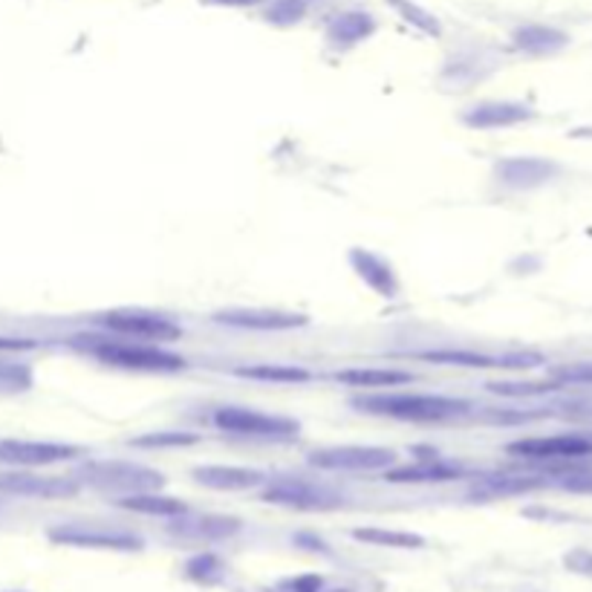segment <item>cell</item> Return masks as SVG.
<instances>
[{
	"mask_svg": "<svg viewBox=\"0 0 592 592\" xmlns=\"http://www.w3.org/2000/svg\"><path fill=\"white\" fill-rule=\"evenodd\" d=\"M563 486L570 488V492H578V494H592V474H586V477L567 480Z\"/></svg>",
	"mask_w": 592,
	"mask_h": 592,
	"instance_id": "cell-32",
	"label": "cell"
},
{
	"mask_svg": "<svg viewBox=\"0 0 592 592\" xmlns=\"http://www.w3.org/2000/svg\"><path fill=\"white\" fill-rule=\"evenodd\" d=\"M376 32V21L367 12H344V15H335L327 26V41L333 46H356L362 41H367Z\"/></svg>",
	"mask_w": 592,
	"mask_h": 592,
	"instance_id": "cell-19",
	"label": "cell"
},
{
	"mask_svg": "<svg viewBox=\"0 0 592 592\" xmlns=\"http://www.w3.org/2000/svg\"><path fill=\"white\" fill-rule=\"evenodd\" d=\"M105 330L122 338H133V342H151V344H168L176 342L183 335V327L171 321L168 315L151 310H110L101 312L96 319Z\"/></svg>",
	"mask_w": 592,
	"mask_h": 592,
	"instance_id": "cell-5",
	"label": "cell"
},
{
	"mask_svg": "<svg viewBox=\"0 0 592 592\" xmlns=\"http://www.w3.org/2000/svg\"><path fill=\"white\" fill-rule=\"evenodd\" d=\"M214 426L235 437H251V440H289L298 433L295 419L278 417V413H263L258 408H244V405H226L214 410Z\"/></svg>",
	"mask_w": 592,
	"mask_h": 592,
	"instance_id": "cell-4",
	"label": "cell"
},
{
	"mask_svg": "<svg viewBox=\"0 0 592 592\" xmlns=\"http://www.w3.org/2000/svg\"><path fill=\"white\" fill-rule=\"evenodd\" d=\"M237 529H240V520H235V517H214V515L200 517L197 524L176 526V531L191 535V538H228V535H235Z\"/></svg>",
	"mask_w": 592,
	"mask_h": 592,
	"instance_id": "cell-25",
	"label": "cell"
},
{
	"mask_svg": "<svg viewBox=\"0 0 592 592\" xmlns=\"http://www.w3.org/2000/svg\"><path fill=\"white\" fill-rule=\"evenodd\" d=\"M417 358L431 362V365L445 367H474V370H529L540 365V356L531 353H509V356H488V353H474V349H428L417 353Z\"/></svg>",
	"mask_w": 592,
	"mask_h": 592,
	"instance_id": "cell-11",
	"label": "cell"
},
{
	"mask_svg": "<svg viewBox=\"0 0 592 592\" xmlns=\"http://www.w3.org/2000/svg\"><path fill=\"white\" fill-rule=\"evenodd\" d=\"M310 465L321 471H385L396 465V451L376 445H335L312 451Z\"/></svg>",
	"mask_w": 592,
	"mask_h": 592,
	"instance_id": "cell-7",
	"label": "cell"
},
{
	"mask_svg": "<svg viewBox=\"0 0 592 592\" xmlns=\"http://www.w3.org/2000/svg\"><path fill=\"white\" fill-rule=\"evenodd\" d=\"M35 347L32 342H23V338H0V349H30Z\"/></svg>",
	"mask_w": 592,
	"mask_h": 592,
	"instance_id": "cell-34",
	"label": "cell"
},
{
	"mask_svg": "<svg viewBox=\"0 0 592 592\" xmlns=\"http://www.w3.org/2000/svg\"><path fill=\"white\" fill-rule=\"evenodd\" d=\"M552 174V162L538 160V157H515V160H506L497 168L500 183L512 185V189H535V185L547 183Z\"/></svg>",
	"mask_w": 592,
	"mask_h": 592,
	"instance_id": "cell-17",
	"label": "cell"
},
{
	"mask_svg": "<svg viewBox=\"0 0 592 592\" xmlns=\"http://www.w3.org/2000/svg\"><path fill=\"white\" fill-rule=\"evenodd\" d=\"M353 408L373 417L405 419V422H440V419L463 417L471 405L465 399L437 394H370L353 399Z\"/></svg>",
	"mask_w": 592,
	"mask_h": 592,
	"instance_id": "cell-1",
	"label": "cell"
},
{
	"mask_svg": "<svg viewBox=\"0 0 592 592\" xmlns=\"http://www.w3.org/2000/svg\"><path fill=\"white\" fill-rule=\"evenodd\" d=\"M84 483L99 492L119 494V497H128V494H144V492H160L165 486V477L162 471L148 469L142 463H130V460H90L84 465L82 474Z\"/></svg>",
	"mask_w": 592,
	"mask_h": 592,
	"instance_id": "cell-3",
	"label": "cell"
},
{
	"mask_svg": "<svg viewBox=\"0 0 592 592\" xmlns=\"http://www.w3.org/2000/svg\"><path fill=\"white\" fill-rule=\"evenodd\" d=\"M567 35L561 30L543 26V23H529L515 32V46L529 55H549L567 46Z\"/></svg>",
	"mask_w": 592,
	"mask_h": 592,
	"instance_id": "cell-20",
	"label": "cell"
},
{
	"mask_svg": "<svg viewBox=\"0 0 592 592\" xmlns=\"http://www.w3.org/2000/svg\"><path fill=\"white\" fill-rule=\"evenodd\" d=\"M335 381H344L349 388H399L410 385L413 376L405 370H388V367H367V370H338Z\"/></svg>",
	"mask_w": 592,
	"mask_h": 592,
	"instance_id": "cell-21",
	"label": "cell"
},
{
	"mask_svg": "<svg viewBox=\"0 0 592 592\" xmlns=\"http://www.w3.org/2000/svg\"><path fill=\"white\" fill-rule=\"evenodd\" d=\"M463 471L456 465L442 463V460H428V463H413V465H390L385 469V480L388 483H449L456 480Z\"/></svg>",
	"mask_w": 592,
	"mask_h": 592,
	"instance_id": "cell-18",
	"label": "cell"
},
{
	"mask_svg": "<svg viewBox=\"0 0 592 592\" xmlns=\"http://www.w3.org/2000/svg\"><path fill=\"white\" fill-rule=\"evenodd\" d=\"M394 7L402 12V18L408 23H417L419 30L428 32V35H440V23H437V18L428 15L426 9H419L417 3H410V0H394Z\"/></svg>",
	"mask_w": 592,
	"mask_h": 592,
	"instance_id": "cell-28",
	"label": "cell"
},
{
	"mask_svg": "<svg viewBox=\"0 0 592 592\" xmlns=\"http://www.w3.org/2000/svg\"><path fill=\"white\" fill-rule=\"evenodd\" d=\"M353 538L373 547H390V549H419L426 547V538H419L413 531L399 529H381V526H365V529H353Z\"/></svg>",
	"mask_w": 592,
	"mask_h": 592,
	"instance_id": "cell-23",
	"label": "cell"
},
{
	"mask_svg": "<svg viewBox=\"0 0 592 592\" xmlns=\"http://www.w3.org/2000/svg\"><path fill=\"white\" fill-rule=\"evenodd\" d=\"M200 486L212 492H246L260 483H266V474L258 469H244V465H197L191 471Z\"/></svg>",
	"mask_w": 592,
	"mask_h": 592,
	"instance_id": "cell-14",
	"label": "cell"
},
{
	"mask_svg": "<svg viewBox=\"0 0 592 592\" xmlns=\"http://www.w3.org/2000/svg\"><path fill=\"white\" fill-rule=\"evenodd\" d=\"M32 388V370L21 362L0 358V394H23Z\"/></svg>",
	"mask_w": 592,
	"mask_h": 592,
	"instance_id": "cell-26",
	"label": "cell"
},
{
	"mask_svg": "<svg viewBox=\"0 0 592 592\" xmlns=\"http://www.w3.org/2000/svg\"><path fill=\"white\" fill-rule=\"evenodd\" d=\"M78 480L50 477V474H32L30 469H18L0 474V492L12 497H35V500H64L76 497Z\"/></svg>",
	"mask_w": 592,
	"mask_h": 592,
	"instance_id": "cell-10",
	"label": "cell"
},
{
	"mask_svg": "<svg viewBox=\"0 0 592 592\" xmlns=\"http://www.w3.org/2000/svg\"><path fill=\"white\" fill-rule=\"evenodd\" d=\"M191 442H197V437H191V433H153V437L133 440V445H139V449H160V445H191Z\"/></svg>",
	"mask_w": 592,
	"mask_h": 592,
	"instance_id": "cell-30",
	"label": "cell"
},
{
	"mask_svg": "<svg viewBox=\"0 0 592 592\" xmlns=\"http://www.w3.org/2000/svg\"><path fill=\"white\" fill-rule=\"evenodd\" d=\"M214 324L235 330H260V333H278V330L304 327L306 315L283 310H223L214 315Z\"/></svg>",
	"mask_w": 592,
	"mask_h": 592,
	"instance_id": "cell-13",
	"label": "cell"
},
{
	"mask_svg": "<svg viewBox=\"0 0 592 592\" xmlns=\"http://www.w3.org/2000/svg\"><path fill=\"white\" fill-rule=\"evenodd\" d=\"M263 500L298 512H330L344 506L342 494L310 480H275L266 486Z\"/></svg>",
	"mask_w": 592,
	"mask_h": 592,
	"instance_id": "cell-6",
	"label": "cell"
},
{
	"mask_svg": "<svg viewBox=\"0 0 592 592\" xmlns=\"http://www.w3.org/2000/svg\"><path fill=\"white\" fill-rule=\"evenodd\" d=\"M119 506L128 512H137V515H157V517H183L189 512L183 500L176 497H165V494L144 492V494H128V497H119Z\"/></svg>",
	"mask_w": 592,
	"mask_h": 592,
	"instance_id": "cell-22",
	"label": "cell"
},
{
	"mask_svg": "<svg viewBox=\"0 0 592 592\" xmlns=\"http://www.w3.org/2000/svg\"><path fill=\"white\" fill-rule=\"evenodd\" d=\"M208 7H232V9H244V7H258L263 0H203Z\"/></svg>",
	"mask_w": 592,
	"mask_h": 592,
	"instance_id": "cell-33",
	"label": "cell"
},
{
	"mask_svg": "<svg viewBox=\"0 0 592 592\" xmlns=\"http://www.w3.org/2000/svg\"><path fill=\"white\" fill-rule=\"evenodd\" d=\"M349 263L358 272V278L373 289V292H379L381 298H396L399 292V281H396L394 266L388 263L379 255H373L367 249H353L349 251Z\"/></svg>",
	"mask_w": 592,
	"mask_h": 592,
	"instance_id": "cell-16",
	"label": "cell"
},
{
	"mask_svg": "<svg viewBox=\"0 0 592 592\" xmlns=\"http://www.w3.org/2000/svg\"><path fill=\"white\" fill-rule=\"evenodd\" d=\"M240 379L255 381H275V385H298V381H310L312 373L295 365H255V367H237Z\"/></svg>",
	"mask_w": 592,
	"mask_h": 592,
	"instance_id": "cell-24",
	"label": "cell"
},
{
	"mask_svg": "<svg viewBox=\"0 0 592 592\" xmlns=\"http://www.w3.org/2000/svg\"><path fill=\"white\" fill-rule=\"evenodd\" d=\"M512 456L520 460H581L592 454V440L584 433H555V437H529V440H517L506 445Z\"/></svg>",
	"mask_w": 592,
	"mask_h": 592,
	"instance_id": "cell-8",
	"label": "cell"
},
{
	"mask_svg": "<svg viewBox=\"0 0 592 592\" xmlns=\"http://www.w3.org/2000/svg\"><path fill=\"white\" fill-rule=\"evenodd\" d=\"M287 584H289L287 586L289 592H319L324 581L315 575H310V578H298V581H287Z\"/></svg>",
	"mask_w": 592,
	"mask_h": 592,
	"instance_id": "cell-31",
	"label": "cell"
},
{
	"mask_svg": "<svg viewBox=\"0 0 592 592\" xmlns=\"http://www.w3.org/2000/svg\"><path fill=\"white\" fill-rule=\"evenodd\" d=\"M531 116L535 114H531L529 107L517 105V101H483V105H474L465 110L463 122L477 130H497L529 122Z\"/></svg>",
	"mask_w": 592,
	"mask_h": 592,
	"instance_id": "cell-15",
	"label": "cell"
},
{
	"mask_svg": "<svg viewBox=\"0 0 592 592\" xmlns=\"http://www.w3.org/2000/svg\"><path fill=\"white\" fill-rule=\"evenodd\" d=\"M306 9H310L306 0H272L266 7L263 18L269 23H275V26H292V23H298L306 15Z\"/></svg>",
	"mask_w": 592,
	"mask_h": 592,
	"instance_id": "cell-27",
	"label": "cell"
},
{
	"mask_svg": "<svg viewBox=\"0 0 592 592\" xmlns=\"http://www.w3.org/2000/svg\"><path fill=\"white\" fill-rule=\"evenodd\" d=\"M50 538L55 543H67V547L82 549H119V552H133L142 549V540L130 531H110L96 529V526H58L50 529Z\"/></svg>",
	"mask_w": 592,
	"mask_h": 592,
	"instance_id": "cell-12",
	"label": "cell"
},
{
	"mask_svg": "<svg viewBox=\"0 0 592 592\" xmlns=\"http://www.w3.org/2000/svg\"><path fill=\"white\" fill-rule=\"evenodd\" d=\"M82 454L76 445L41 440H0V465L9 469H46V465L67 463Z\"/></svg>",
	"mask_w": 592,
	"mask_h": 592,
	"instance_id": "cell-9",
	"label": "cell"
},
{
	"mask_svg": "<svg viewBox=\"0 0 592 592\" xmlns=\"http://www.w3.org/2000/svg\"><path fill=\"white\" fill-rule=\"evenodd\" d=\"M84 349L93 358H99L101 365L122 367V370H142V373H176L185 370V358L176 353H168L160 344L133 342V338H84Z\"/></svg>",
	"mask_w": 592,
	"mask_h": 592,
	"instance_id": "cell-2",
	"label": "cell"
},
{
	"mask_svg": "<svg viewBox=\"0 0 592 592\" xmlns=\"http://www.w3.org/2000/svg\"><path fill=\"white\" fill-rule=\"evenodd\" d=\"M552 381L558 385H592V362H572L552 370Z\"/></svg>",
	"mask_w": 592,
	"mask_h": 592,
	"instance_id": "cell-29",
	"label": "cell"
}]
</instances>
